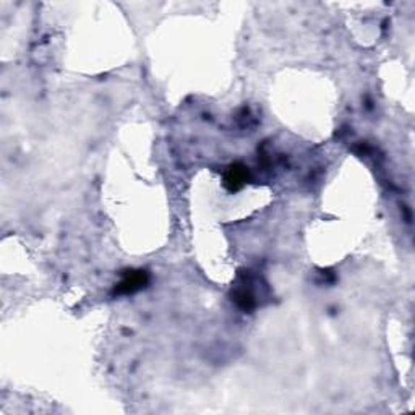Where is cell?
Masks as SVG:
<instances>
[{
	"label": "cell",
	"mask_w": 415,
	"mask_h": 415,
	"mask_svg": "<svg viewBox=\"0 0 415 415\" xmlns=\"http://www.w3.org/2000/svg\"><path fill=\"white\" fill-rule=\"evenodd\" d=\"M150 281V276H148L146 271L138 270V271H127L123 274V278L121 283H118L116 288H114V295H128V294H135L138 290H141Z\"/></svg>",
	"instance_id": "cell-1"
},
{
	"label": "cell",
	"mask_w": 415,
	"mask_h": 415,
	"mask_svg": "<svg viewBox=\"0 0 415 415\" xmlns=\"http://www.w3.org/2000/svg\"><path fill=\"white\" fill-rule=\"evenodd\" d=\"M248 180H250V173H248V168L243 166L242 162L231 164L226 174H224V185H226L229 192H238V190L245 187Z\"/></svg>",
	"instance_id": "cell-2"
}]
</instances>
